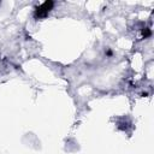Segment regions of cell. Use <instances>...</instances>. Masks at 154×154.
Returning <instances> with one entry per match:
<instances>
[{"mask_svg": "<svg viewBox=\"0 0 154 154\" xmlns=\"http://www.w3.org/2000/svg\"><path fill=\"white\" fill-rule=\"evenodd\" d=\"M53 5H54L53 1H45L43 4H41L40 6H37L35 8V13H34L35 14V18L40 19V18L46 17L49 13V11L53 8Z\"/></svg>", "mask_w": 154, "mask_h": 154, "instance_id": "6da1fadb", "label": "cell"}]
</instances>
